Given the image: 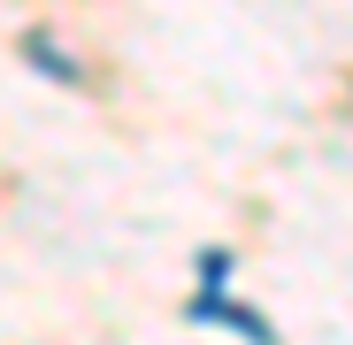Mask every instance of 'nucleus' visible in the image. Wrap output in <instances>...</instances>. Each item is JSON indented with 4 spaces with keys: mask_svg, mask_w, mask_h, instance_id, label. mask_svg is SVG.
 <instances>
[]
</instances>
